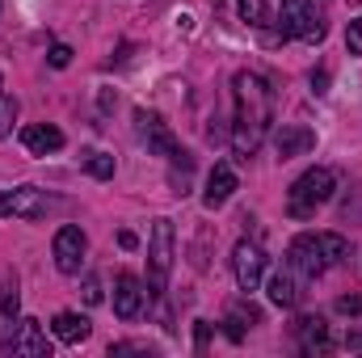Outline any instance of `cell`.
<instances>
[{
  "label": "cell",
  "mask_w": 362,
  "mask_h": 358,
  "mask_svg": "<svg viewBox=\"0 0 362 358\" xmlns=\"http://www.w3.org/2000/svg\"><path fill=\"white\" fill-rule=\"evenodd\" d=\"M232 89H236V127H232V148L240 161H249L266 131H270V89L262 76L253 72H236L232 76Z\"/></svg>",
  "instance_id": "cell-1"
},
{
  "label": "cell",
  "mask_w": 362,
  "mask_h": 358,
  "mask_svg": "<svg viewBox=\"0 0 362 358\" xmlns=\"http://www.w3.org/2000/svg\"><path fill=\"white\" fill-rule=\"evenodd\" d=\"M333 190H337V173L325 169V165H316V169H308L303 178H295V185H291V207H286V211H291L295 219H312L316 207L333 198Z\"/></svg>",
  "instance_id": "cell-2"
},
{
  "label": "cell",
  "mask_w": 362,
  "mask_h": 358,
  "mask_svg": "<svg viewBox=\"0 0 362 358\" xmlns=\"http://www.w3.org/2000/svg\"><path fill=\"white\" fill-rule=\"evenodd\" d=\"M169 270H173V219H156L148 241V295H165Z\"/></svg>",
  "instance_id": "cell-3"
},
{
  "label": "cell",
  "mask_w": 362,
  "mask_h": 358,
  "mask_svg": "<svg viewBox=\"0 0 362 358\" xmlns=\"http://www.w3.org/2000/svg\"><path fill=\"white\" fill-rule=\"evenodd\" d=\"M278 38H299V42H320L325 25L316 17L312 0H282L278 8Z\"/></svg>",
  "instance_id": "cell-4"
},
{
  "label": "cell",
  "mask_w": 362,
  "mask_h": 358,
  "mask_svg": "<svg viewBox=\"0 0 362 358\" xmlns=\"http://www.w3.org/2000/svg\"><path fill=\"white\" fill-rule=\"evenodd\" d=\"M135 122H139V135L148 139V148H152V152H160V156H165V161H173V165H189V152L173 139L169 122H165L156 110H135Z\"/></svg>",
  "instance_id": "cell-5"
},
{
  "label": "cell",
  "mask_w": 362,
  "mask_h": 358,
  "mask_svg": "<svg viewBox=\"0 0 362 358\" xmlns=\"http://www.w3.org/2000/svg\"><path fill=\"white\" fill-rule=\"evenodd\" d=\"M0 350L4 354H25V358H51V342H47L42 325L25 316V321H17V329H8V337L0 342Z\"/></svg>",
  "instance_id": "cell-6"
},
{
  "label": "cell",
  "mask_w": 362,
  "mask_h": 358,
  "mask_svg": "<svg viewBox=\"0 0 362 358\" xmlns=\"http://www.w3.org/2000/svg\"><path fill=\"white\" fill-rule=\"evenodd\" d=\"M47 207L51 198L38 185H17L13 194H0V215H13V219H42Z\"/></svg>",
  "instance_id": "cell-7"
},
{
  "label": "cell",
  "mask_w": 362,
  "mask_h": 358,
  "mask_svg": "<svg viewBox=\"0 0 362 358\" xmlns=\"http://www.w3.org/2000/svg\"><path fill=\"white\" fill-rule=\"evenodd\" d=\"M291 270H295L299 278H308V282L329 270V258H325V249H320V236L303 232V236L291 241Z\"/></svg>",
  "instance_id": "cell-8"
},
{
  "label": "cell",
  "mask_w": 362,
  "mask_h": 358,
  "mask_svg": "<svg viewBox=\"0 0 362 358\" xmlns=\"http://www.w3.org/2000/svg\"><path fill=\"white\" fill-rule=\"evenodd\" d=\"M85 249H89V241H85V232H81L76 224H64V228L55 232L51 253H55V266L64 270V274H81V266H85Z\"/></svg>",
  "instance_id": "cell-9"
},
{
  "label": "cell",
  "mask_w": 362,
  "mask_h": 358,
  "mask_svg": "<svg viewBox=\"0 0 362 358\" xmlns=\"http://www.w3.org/2000/svg\"><path fill=\"white\" fill-rule=\"evenodd\" d=\"M232 274H236L240 291H257V282H262V274H266V253H262L257 245L240 241V245L232 249Z\"/></svg>",
  "instance_id": "cell-10"
},
{
  "label": "cell",
  "mask_w": 362,
  "mask_h": 358,
  "mask_svg": "<svg viewBox=\"0 0 362 358\" xmlns=\"http://www.w3.org/2000/svg\"><path fill=\"white\" fill-rule=\"evenodd\" d=\"M312 148H316V131H308V127H299V122H282L278 135H274V152H278V161L308 156Z\"/></svg>",
  "instance_id": "cell-11"
},
{
  "label": "cell",
  "mask_w": 362,
  "mask_h": 358,
  "mask_svg": "<svg viewBox=\"0 0 362 358\" xmlns=\"http://www.w3.org/2000/svg\"><path fill=\"white\" fill-rule=\"evenodd\" d=\"M139 308H144V282H139L135 274H118V278H114V312H118L122 321H135Z\"/></svg>",
  "instance_id": "cell-12"
},
{
  "label": "cell",
  "mask_w": 362,
  "mask_h": 358,
  "mask_svg": "<svg viewBox=\"0 0 362 358\" xmlns=\"http://www.w3.org/2000/svg\"><path fill=\"white\" fill-rule=\"evenodd\" d=\"M295 337H299L303 354H325L329 350V325L320 316H299L295 321Z\"/></svg>",
  "instance_id": "cell-13"
},
{
  "label": "cell",
  "mask_w": 362,
  "mask_h": 358,
  "mask_svg": "<svg viewBox=\"0 0 362 358\" xmlns=\"http://www.w3.org/2000/svg\"><path fill=\"white\" fill-rule=\"evenodd\" d=\"M232 194H236V169L232 165H215L211 178H206V190H202V202L206 207H223Z\"/></svg>",
  "instance_id": "cell-14"
},
{
  "label": "cell",
  "mask_w": 362,
  "mask_h": 358,
  "mask_svg": "<svg viewBox=\"0 0 362 358\" xmlns=\"http://www.w3.org/2000/svg\"><path fill=\"white\" fill-rule=\"evenodd\" d=\"M21 144H25V152L47 156V152H59V148H64V131L38 122V127H25V131H21Z\"/></svg>",
  "instance_id": "cell-15"
},
{
  "label": "cell",
  "mask_w": 362,
  "mask_h": 358,
  "mask_svg": "<svg viewBox=\"0 0 362 358\" xmlns=\"http://www.w3.org/2000/svg\"><path fill=\"white\" fill-rule=\"evenodd\" d=\"M89 316H81V312H59L55 321H51V333L64 342V346H81L85 337H89Z\"/></svg>",
  "instance_id": "cell-16"
},
{
  "label": "cell",
  "mask_w": 362,
  "mask_h": 358,
  "mask_svg": "<svg viewBox=\"0 0 362 358\" xmlns=\"http://www.w3.org/2000/svg\"><path fill=\"white\" fill-rule=\"evenodd\" d=\"M270 299L278 304V308H295L299 304V278H295V270H278L270 278Z\"/></svg>",
  "instance_id": "cell-17"
},
{
  "label": "cell",
  "mask_w": 362,
  "mask_h": 358,
  "mask_svg": "<svg viewBox=\"0 0 362 358\" xmlns=\"http://www.w3.org/2000/svg\"><path fill=\"white\" fill-rule=\"evenodd\" d=\"M245 325H262V308H253L249 299H240V304L228 308V337L240 342L245 337Z\"/></svg>",
  "instance_id": "cell-18"
},
{
  "label": "cell",
  "mask_w": 362,
  "mask_h": 358,
  "mask_svg": "<svg viewBox=\"0 0 362 358\" xmlns=\"http://www.w3.org/2000/svg\"><path fill=\"white\" fill-rule=\"evenodd\" d=\"M17 312H21L17 274H4V278H0V316H4V321H17Z\"/></svg>",
  "instance_id": "cell-19"
},
{
  "label": "cell",
  "mask_w": 362,
  "mask_h": 358,
  "mask_svg": "<svg viewBox=\"0 0 362 358\" xmlns=\"http://www.w3.org/2000/svg\"><path fill=\"white\" fill-rule=\"evenodd\" d=\"M316 236H320V249H325L329 266H341L350 258V241L346 236H337V232H316Z\"/></svg>",
  "instance_id": "cell-20"
},
{
  "label": "cell",
  "mask_w": 362,
  "mask_h": 358,
  "mask_svg": "<svg viewBox=\"0 0 362 358\" xmlns=\"http://www.w3.org/2000/svg\"><path fill=\"white\" fill-rule=\"evenodd\" d=\"M240 21L253 25V30H266L270 25V4L266 0H240Z\"/></svg>",
  "instance_id": "cell-21"
},
{
  "label": "cell",
  "mask_w": 362,
  "mask_h": 358,
  "mask_svg": "<svg viewBox=\"0 0 362 358\" xmlns=\"http://www.w3.org/2000/svg\"><path fill=\"white\" fill-rule=\"evenodd\" d=\"M85 169H89L97 181H110L114 178V156H105V152H89V156H85Z\"/></svg>",
  "instance_id": "cell-22"
},
{
  "label": "cell",
  "mask_w": 362,
  "mask_h": 358,
  "mask_svg": "<svg viewBox=\"0 0 362 358\" xmlns=\"http://www.w3.org/2000/svg\"><path fill=\"white\" fill-rule=\"evenodd\" d=\"M13 122H17V97H8V93L0 89V139L13 131Z\"/></svg>",
  "instance_id": "cell-23"
},
{
  "label": "cell",
  "mask_w": 362,
  "mask_h": 358,
  "mask_svg": "<svg viewBox=\"0 0 362 358\" xmlns=\"http://www.w3.org/2000/svg\"><path fill=\"white\" fill-rule=\"evenodd\" d=\"M211 329H215L211 321H194V350H198V354H206V346H211Z\"/></svg>",
  "instance_id": "cell-24"
},
{
  "label": "cell",
  "mask_w": 362,
  "mask_h": 358,
  "mask_svg": "<svg viewBox=\"0 0 362 358\" xmlns=\"http://www.w3.org/2000/svg\"><path fill=\"white\" fill-rule=\"evenodd\" d=\"M346 47H350V55H362V17L350 21V30H346Z\"/></svg>",
  "instance_id": "cell-25"
},
{
  "label": "cell",
  "mask_w": 362,
  "mask_h": 358,
  "mask_svg": "<svg viewBox=\"0 0 362 358\" xmlns=\"http://www.w3.org/2000/svg\"><path fill=\"white\" fill-rule=\"evenodd\" d=\"M47 59H51V68H68V64H72V47H64V42H55V47L47 51Z\"/></svg>",
  "instance_id": "cell-26"
},
{
  "label": "cell",
  "mask_w": 362,
  "mask_h": 358,
  "mask_svg": "<svg viewBox=\"0 0 362 358\" xmlns=\"http://www.w3.org/2000/svg\"><path fill=\"white\" fill-rule=\"evenodd\" d=\"M337 312L341 316H362V295H341L337 299Z\"/></svg>",
  "instance_id": "cell-27"
},
{
  "label": "cell",
  "mask_w": 362,
  "mask_h": 358,
  "mask_svg": "<svg viewBox=\"0 0 362 358\" xmlns=\"http://www.w3.org/2000/svg\"><path fill=\"white\" fill-rule=\"evenodd\" d=\"M85 304H101V282H97V278H85Z\"/></svg>",
  "instance_id": "cell-28"
},
{
  "label": "cell",
  "mask_w": 362,
  "mask_h": 358,
  "mask_svg": "<svg viewBox=\"0 0 362 358\" xmlns=\"http://www.w3.org/2000/svg\"><path fill=\"white\" fill-rule=\"evenodd\" d=\"M312 89H316V93H329V72H312Z\"/></svg>",
  "instance_id": "cell-29"
},
{
  "label": "cell",
  "mask_w": 362,
  "mask_h": 358,
  "mask_svg": "<svg viewBox=\"0 0 362 358\" xmlns=\"http://www.w3.org/2000/svg\"><path fill=\"white\" fill-rule=\"evenodd\" d=\"M118 245H122V249H135V245H139V236H135V232H118Z\"/></svg>",
  "instance_id": "cell-30"
}]
</instances>
